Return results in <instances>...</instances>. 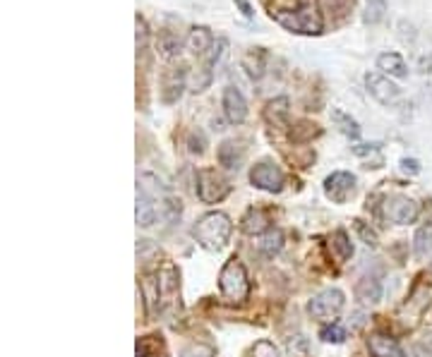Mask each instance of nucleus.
<instances>
[{
  "mask_svg": "<svg viewBox=\"0 0 432 357\" xmlns=\"http://www.w3.org/2000/svg\"><path fill=\"white\" fill-rule=\"evenodd\" d=\"M271 19L284 29L303 37H317L322 34V14H320L317 0H269L267 3Z\"/></svg>",
  "mask_w": 432,
  "mask_h": 357,
  "instance_id": "1",
  "label": "nucleus"
},
{
  "mask_svg": "<svg viewBox=\"0 0 432 357\" xmlns=\"http://www.w3.org/2000/svg\"><path fill=\"white\" fill-rule=\"evenodd\" d=\"M230 233H233V223H230L228 214H224V211H209L193 228V235L199 243V247L209 249V252H219L228 243Z\"/></svg>",
  "mask_w": 432,
  "mask_h": 357,
  "instance_id": "2",
  "label": "nucleus"
},
{
  "mask_svg": "<svg viewBox=\"0 0 432 357\" xmlns=\"http://www.w3.org/2000/svg\"><path fill=\"white\" fill-rule=\"evenodd\" d=\"M219 293L224 295V300L228 303L238 305L245 303L250 295V278H248V271H245L243 261L230 256L228 261L224 264L219 274Z\"/></svg>",
  "mask_w": 432,
  "mask_h": 357,
  "instance_id": "3",
  "label": "nucleus"
},
{
  "mask_svg": "<svg viewBox=\"0 0 432 357\" xmlns=\"http://www.w3.org/2000/svg\"><path fill=\"white\" fill-rule=\"evenodd\" d=\"M430 305H432V283L418 278L413 283V288H411L406 303L401 305L399 316L406 321V324H413V321H418L420 316H423V312H428Z\"/></svg>",
  "mask_w": 432,
  "mask_h": 357,
  "instance_id": "4",
  "label": "nucleus"
},
{
  "mask_svg": "<svg viewBox=\"0 0 432 357\" xmlns=\"http://www.w3.org/2000/svg\"><path fill=\"white\" fill-rule=\"evenodd\" d=\"M230 192L228 178L219 173L216 168H202L197 173V197L204 204H216Z\"/></svg>",
  "mask_w": 432,
  "mask_h": 357,
  "instance_id": "5",
  "label": "nucleus"
},
{
  "mask_svg": "<svg viewBox=\"0 0 432 357\" xmlns=\"http://www.w3.org/2000/svg\"><path fill=\"white\" fill-rule=\"evenodd\" d=\"M344 293L336 288H326L322 293H317L313 300L308 303V312L315 316V319L320 321H331L336 319V316L341 314V309H344Z\"/></svg>",
  "mask_w": 432,
  "mask_h": 357,
  "instance_id": "6",
  "label": "nucleus"
},
{
  "mask_svg": "<svg viewBox=\"0 0 432 357\" xmlns=\"http://www.w3.org/2000/svg\"><path fill=\"white\" fill-rule=\"evenodd\" d=\"M418 214H420L418 204H415L411 197H406V194L386 197L384 204H382V216H384L386 221H391V223H396V225L413 223V221L418 218Z\"/></svg>",
  "mask_w": 432,
  "mask_h": 357,
  "instance_id": "7",
  "label": "nucleus"
},
{
  "mask_svg": "<svg viewBox=\"0 0 432 357\" xmlns=\"http://www.w3.org/2000/svg\"><path fill=\"white\" fill-rule=\"evenodd\" d=\"M250 183H253L257 190H262V192L276 194V192L284 190L286 175L276 163H271V161H262V163L253 165V170H250Z\"/></svg>",
  "mask_w": 432,
  "mask_h": 357,
  "instance_id": "8",
  "label": "nucleus"
},
{
  "mask_svg": "<svg viewBox=\"0 0 432 357\" xmlns=\"http://www.w3.org/2000/svg\"><path fill=\"white\" fill-rule=\"evenodd\" d=\"M355 175L348 170H336V173L326 175L324 180V194L334 204H346L355 194Z\"/></svg>",
  "mask_w": 432,
  "mask_h": 357,
  "instance_id": "9",
  "label": "nucleus"
},
{
  "mask_svg": "<svg viewBox=\"0 0 432 357\" xmlns=\"http://www.w3.org/2000/svg\"><path fill=\"white\" fill-rule=\"evenodd\" d=\"M365 87H368L370 96L382 105H394L401 99V89L382 72H368L365 74Z\"/></svg>",
  "mask_w": 432,
  "mask_h": 357,
  "instance_id": "10",
  "label": "nucleus"
},
{
  "mask_svg": "<svg viewBox=\"0 0 432 357\" xmlns=\"http://www.w3.org/2000/svg\"><path fill=\"white\" fill-rule=\"evenodd\" d=\"M221 105H224V115L230 125H243L248 118V101L235 87H226L224 96H221Z\"/></svg>",
  "mask_w": 432,
  "mask_h": 357,
  "instance_id": "11",
  "label": "nucleus"
},
{
  "mask_svg": "<svg viewBox=\"0 0 432 357\" xmlns=\"http://www.w3.org/2000/svg\"><path fill=\"white\" fill-rule=\"evenodd\" d=\"M185 65H178V68H168L161 77V96L166 103H175L180 99L185 89Z\"/></svg>",
  "mask_w": 432,
  "mask_h": 357,
  "instance_id": "12",
  "label": "nucleus"
},
{
  "mask_svg": "<svg viewBox=\"0 0 432 357\" xmlns=\"http://www.w3.org/2000/svg\"><path fill=\"white\" fill-rule=\"evenodd\" d=\"M368 350L373 357H406L399 340L386 334H373L368 338Z\"/></svg>",
  "mask_w": 432,
  "mask_h": 357,
  "instance_id": "13",
  "label": "nucleus"
},
{
  "mask_svg": "<svg viewBox=\"0 0 432 357\" xmlns=\"http://www.w3.org/2000/svg\"><path fill=\"white\" fill-rule=\"evenodd\" d=\"M216 159H219V163L226 170H238L245 161V147L240 142H235V139H226V142H221Z\"/></svg>",
  "mask_w": 432,
  "mask_h": 357,
  "instance_id": "14",
  "label": "nucleus"
},
{
  "mask_svg": "<svg viewBox=\"0 0 432 357\" xmlns=\"http://www.w3.org/2000/svg\"><path fill=\"white\" fill-rule=\"evenodd\" d=\"M185 43H188V48L195 55H207L214 48V34H212V29L202 27V24H197V27H193L188 32V39H185Z\"/></svg>",
  "mask_w": 432,
  "mask_h": 357,
  "instance_id": "15",
  "label": "nucleus"
},
{
  "mask_svg": "<svg viewBox=\"0 0 432 357\" xmlns=\"http://www.w3.org/2000/svg\"><path fill=\"white\" fill-rule=\"evenodd\" d=\"M240 230L245 235H264L269 230V214L264 209H248L240 218Z\"/></svg>",
  "mask_w": 432,
  "mask_h": 357,
  "instance_id": "16",
  "label": "nucleus"
},
{
  "mask_svg": "<svg viewBox=\"0 0 432 357\" xmlns=\"http://www.w3.org/2000/svg\"><path fill=\"white\" fill-rule=\"evenodd\" d=\"M377 70H382V74H386V77H396V79L409 77V65H406V60L401 53L377 55Z\"/></svg>",
  "mask_w": 432,
  "mask_h": 357,
  "instance_id": "17",
  "label": "nucleus"
},
{
  "mask_svg": "<svg viewBox=\"0 0 432 357\" xmlns=\"http://www.w3.org/2000/svg\"><path fill=\"white\" fill-rule=\"evenodd\" d=\"M355 300L360 305H377L382 300V283L375 276H365L355 283Z\"/></svg>",
  "mask_w": 432,
  "mask_h": 357,
  "instance_id": "18",
  "label": "nucleus"
},
{
  "mask_svg": "<svg viewBox=\"0 0 432 357\" xmlns=\"http://www.w3.org/2000/svg\"><path fill=\"white\" fill-rule=\"evenodd\" d=\"M142 295L147 303L149 314H157L161 309V288H159V274L157 276H144L142 278Z\"/></svg>",
  "mask_w": 432,
  "mask_h": 357,
  "instance_id": "19",
  "label": "nucleus"
},
{
  "mask_svg": "<svg viewBox=\"0 0 432 357\" xmlns=\"http://www.w3.org/2000/svg\"><path fill=\"white\" fill-rule=\"evenodd\" d=\"M135 355L137 357H168L161 336H142V338H137Z\"/></svg>",
  "mask_w": 432,
  "mask_h": 357,
  "instance_id": "20",
  "label": "nucleus"
},
{
  "mask_svg": "<svg viewBox=\"0 0 432 357\" xmlns=\"http://www.w3.org/2000/svg\"><path fill=\"white\" fill-rule=\"evenodd\" d=\"M288 105H291V101L286 96L271 99V101L267 103V108H264V118H267V123L276 125V127H284L286 120H288Z\"/></svg>",
  "mask_w": 432,
  "mask_h": 357,
  "instance_id": "21",
  "label": "nucleus"
},
{
  "mask_svg": "<svg viewBox=\"0 0 432 357\" xmlns=\"http://www.w3.org/2000/svg\"><path fill=\"white\" fill-rule=\"evenodd\" d=\"M331 120H334V125L339 127L341 134H346L348 139H358L360 137V125L355 118H351L346 110L341 108H331Z\"/></svg>",
  "mask_w": 432,
  "mask_h": 357,
  "instance_id": "22",
  "label": "nucleus"
},
{
  "mask_svg": "<svg viewBox=\"0 0 432 357\" xmlns=\"http://www.w3.org/2000/svg\"><path fill=\"white\" fill-rule=\"evenodd\" d=\"M322 134V130H320V125L310 123V120H298V123L291 127L288 137L293 144H305V142H313L315 137H320Z\"/></svg>",
  "mask_w": 432,
  "mask_h": 357,
  "instance_id": "23",
  "label": "nucleus"
},
{
  "mask_svg": "<svg viewBox=\"0 0 432 357\" xmlns=\"http://www.w3.org/2000/svg\"><path fill=\"white\" fill-rule=\"evenodd\" d=\"M413 252L418 259L432 256V223L418 228V233H415V238H413Z\"/></svg>",
  "mask_w": 432,
  "mask_h": 357,
  "instance_id": "24",
  "label": "nucleus"
},
{
  "mask_svg": "<svg viewBox=\"0 0 432 357\" xmlns=\"http://www.w3.org/2000/svg\"><path fill=\"white\" fill-rule=\"evenodd\" d=\"M257 245H259V252L264 256H274L284 247V235H281V230H267V233L259 238Z\"/></svg>",
  "mask_w": 432,
  "mask_h": 357,
  "instance_id": "25",
  "label": "nucleus"
},
{
  "mask_svg": "<svg viewBox=\"0 0 432 357\" xmlns=\"http://www.w3.org/2000/svg\"><path fill=\"white\" fill-rule=\"evenodd\" d=\"M331 249L336 252V259L339 261L351 259V254H353V245H351L348 235H346L344 230H336V233L331 235Z\"/></svg>",
  "mask_w": 432,
  "mask_h": 357,
  "instance_id": "26",
  "label": "nucleus"
},
{
  "mask_svg": "<svg viewBox=\"0 0 432 357\" xmlns=\"http://www.w3.org/2000/svg\"><path fill=\"white\" fill-rule=\"evenodd\" d=\"M180 48H183V41H180L175 34L164 32L161 37H159V53H161L164 58H175V55L180 53Z\"/></svg>",
  "mask_w": 432,
  "mask_h": 357,
  "instance_id": "27",
  "label": "nucleus"
},
{
  "mask_svg": "<svg viewBox=\"0 0 432 357\" xmlns=\"http://www.w3.org/2000/svg\"><path fill=\"white\" fill-rule=\"evenodd\" d=\"M243 65L248 68V72L253 74V77H262V72H264V48H262V53H259L257 60H255V48H250V53L245 55Z\"/></svg>",
  "mask_w": 432,
  "mask_h": 357,
  "instance_id": "28",
  "label": "nucleus"
},
{
  "mask_svg": "<svg viewBox=\"0 0 432 357\" xmlns=\"http://www.w3.org/2000/svg\"><path fill=\"white\" fill-rule=\"evenodd\" d=\"M320 338H322L324 343H344V340H346V329H341L339 324H329V326H324V329L320 331Z\"/></svg>",
  "mask_w": 432,
  "mask_h": 357,
  "instance_id": "29",
  "label": "nucleus"
},
{
  "mask_svg": "<svg viewBox=\"0 0 432 357\" xmlns=\"http://www.w3.org/2000/svg\"><path fill=\"white\" fill-rule=\"evenodd\" d=\"M135 24H137V51L144 53L149 46V27L144 22V17H139V14L135 17Z\"/></svg>",
  "mask_w": 432,
  "mask_h": 357,
  "instance_id": "30",
  "label": "nucleus"
},
{
  "mask_svg": "<svg viewBox=\"0 0 432 357\" xmlns=\"http://www.w3.org/2000/svg\"><path fill=\"white\" fill-rule=\"evenodd\" d=\"M250 357H279V348L271 340H257Z\"/></svg>",
  "mask_w": 432,
  "mask_h": 357,
  "instance_id": "31",
  "label": "nucleus"
},
{
  "mask_svg": "<svg viewBox=\"0 0 432 357\" xmlns=\"http://www.w3.org/2000/svg\"><path fill=\"white\" fill-rule=\"evenodd\" d=\"M353 225H355V230H358V235L363 238V243L368 245V247H377V235H375L373 228H368L363 221H353Z\"/></svg>",
  "mask_w": 432,
  "mask_h": 357,
  "instance_id": "32",
  "label": "nucleus"
},
{
  "mask_svg": "<svg viewBox=\"0 0 432 357\" xmlns=\"http://www.w3.org/2000/svg\"><path fill=\"white\" fill-rule=\"evenodd\" d=\"M183 357H214V348L204 343H193L183 350Z\"/></svg>",
  "mask_w": 432,
  "mask_h": 357,
  "instance_id": "33",
  "label": "nucleus"
},
{
  "mask_svg": "<svg viewBox=\"0 0 432 357\" xmlns=\"http://www.w3.org/2000/svg\"><path fill=\"white\" fill-rule=\"evenodd\" d=\"M188 149H190V154H204V134L202 132H193L190 134V139H188Z\"/></svg>",
  "mask_w": 432,
  "mask_h": 357,
  "instance_id": "34",
  "label": "nucleus"
},
{
  "mask_svg": "<svg viewBox=\"0 0 432 357\" xmlns=\"http://www.w3.org/2000/svg\"><path fill=\"white\" fill-rule=\"evenodd\" d=\"M355 0H329V8L334 10L336 14H348L353 10Z\"/></svg>",
  "mask_w": 432,
  "mask_h": 357,
  "instance_id": "35",
  "label": "nucleus"
},
{
  "mask_svg": "<svg viewBox=\"0 0 432 357\" xmlns=\"http://www.w3.org/2000/svg\"><path fill=\"white\" fill-rule=\"evenodd\" d=\"M382 152V144L380 142H373V144H358V147H353V154L355 156H373V154H380Z\"/></svg>",
  "mask_w": 432,
  "mask_h": 357,
  "instance_id": "36",
  "label": "nucleus"
},
{
  "mask_svg": "<svg viewBox=\"0 0 432 357\" xmlns=\"http://www.w3.org/2000/svg\"><path fill=\"white\" fill-rule=\"evenodd\" d=\"M382 12H384V3L373 0V5L368 8V14H365V22H377V19H382Z\"/></svg>",
  "mask_w": 432,
  "mask_h": 357,
  "instance_id": "37",
  "label": "nucleus"
},
{
  "mask_svg": "<svg viewBox=\"0 0 432 357\" xmlns=\"http://www.w3.org/2000/svg\"><path fill=\"white\" fill-rule=\"evenodd\" d=\"M399 165H401V170H404V173H409V175H418L420 173V163L415 159H401Z\"/></svg>",
  "mask_w": 432,
  "mask_h": 357,
  "instance_id": "38",
  "label": "nucleus"
},
{
  "mask_svg": "<svg viewBox=\"0 0 432 357\" xmlns=\"http://www.w3.org/2000/svg\"><path fill=\"white\" fill-rule=\"evenodd\" d=\"M233 3H235V8L243 12V17H248V19L255 17V8L250 5V0H233Z\"/></svg>",
  "mask_w": 432,
  "mask_h": 357,
  "instance_id": "39",
  "label": "nucleus"
},
{
  "mask_svg": "<svg viewBox=\"0 0 432 357\" xmlns=\"http://www.w3.org/2000/svg\"><path fill=\"white\" fill-rule=\"evenodd\" d=\"M423 345H425V348H428L430 353H432V331H428V334L423 336Z\"/></svg>",
  "mask_w": 432,
  "mask_h": 357,
  "instance_id": "40",
  "label": "nucleus"
},
{
  "mask_svg": "<svg viewBox=\"0 0 432 357\" xmlns=\"http://www.w3.org/2000/svg\"><path fill=\"white\" fill-rule=\"evenodd\" d=\"M377 3H384V0H377Z\"/></svg>",
  "mask_w": 432,
  "mask_h": 357,
  "instance_id": "41",
  "label": "nucleus"
}]
</instances>
